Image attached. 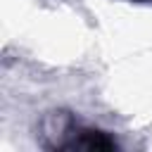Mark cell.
I'll return each mask as SVG.
<instances>
[{"mask_svg": "<svg viewBox=\"0 0 152 152\" xmlns=\"http://www.w3.org/2000/svg\"><path fill=\"white\" fill-rule=\"evenodd\" d=\"M131 2H145V5H152V0H131Z\"/></svg>", "mask_w": 152, "mask_h": 152, "instance_id": "1", "label": "cell"}]
</instances>
